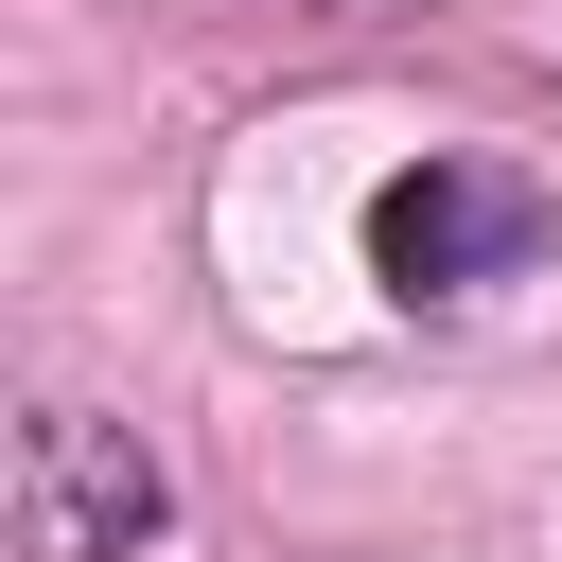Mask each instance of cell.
<instances>
[{
	"label": "cell",
	"instance_id": "obj_1",
	"mask_svg": "<svg viewBox=\"0 0 562 562\" xmlns=\"http://www.w3.org/2000/svg\"><path fill=\"white\" fill-rule=\"evenodd\" d=\"M544 176L527 158H474V140H422L386 193H369V281L404 299V316H457V299H492V281H527L544 263Z\"/></svg>",
	"mask_w": 562,
	"mask_h": 562
},
{
	"label": "cell",
	"instance_id": "obj_2",
	"mask_svg": "<svg viewBox=\"0 0 562 562\" xmlns=\"http://www.w3.org/2000/svg\"><path fill=\"white\" fill-rule=\"evenodd\" d=\"M158 457H140V422H105V404H18V562H140L158 544Z\"/></svg>",
	"mask_w": 562,
	"mask_h": 562
}]
</instances>
